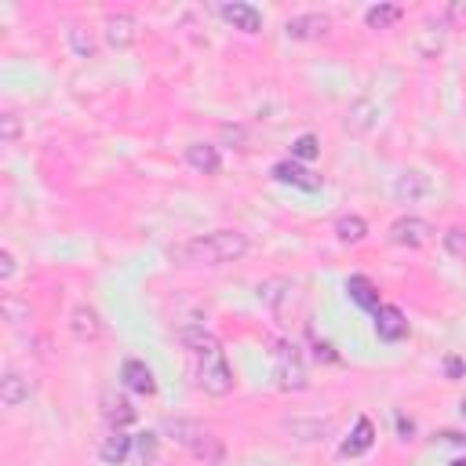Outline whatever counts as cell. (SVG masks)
I'll use <instances>...</instances> for the list:
<instances>
[{
  "label": "cell",
  "instance_id": "1",
  "mask_svg": "<svg viewBox=\"0 0 466 466\" xmlns=\"http://www.w3.org/2000/svg\"><path fill=\"white\" fill-rule=\"evenodd\" d=\"M248 252H252L248 233H241V229H211V233H197V237H186V241H175L168 248V259L175 266H190V270H197V266L215 270V266L241 263Z\"/></svg>",
  "mask_w": 466,
  "mask_h": 466
},
{
  "label": "cell",
  "instance_id": "2",
  "mask_svg": "<svg viewBox=\"0 0 466 466\" xmlns=\"http://www.w3.org/2000/svg\"><path fill=\"white\" fill-rule=\"evenodd\" d=\"M179 339H183V346L190 350V354L197 358V386L204 393H211V397L233 393V383H237V379H233V368L226 361L222 342L208 328H183Z\"/></svg>",
  "mask_w": 466,
  "mask_h": 466
},
{
  "label": "cell",
  "instance_id": "3",
  "mask_svg": "<svg viewBox=\"0 0 466 466\" xmlns=\"http://www.w3.org/2000/svg\"><path fill=\"white\" fill-rule=\"evenodd\" d=\"M164 434H168L175 444H183L186 452H194V455L204 462V466H219V462H222V455H226L222 441H219L211 430H204L201 423L168 419V423H164Z\"/></svg>",
  "mask_w": 466,
  "mask_h": 466
},
{
  "label": "cell",
  "instance_id": "4",
  "mask_svg": "<svg viewBox=\"0 0 466 466\" xmlns=\"http://www.w3.org/2000/svg\"><path fill=\"white\" fill-rule=\"evenodd\" d=\"M273 375L280 390H306V365L299 358V350L291 342H277L273 346Z\"/></svg>",
  "mask_w": 466,
  "mask_h": 466
},
{
  "label": "cell",
  "instance_id": "5",
  "mask_svg": "<svg viewBox=\"0 0 466 466\" xmlns=\"http://www.w3.org/2000/svg\"><path fill=\"white\" fill-rule=\"evenodd\" d=\"M386 237H390V245H397V248H423V245H430V237H434V226H430L427 219H419V215H401V219L390 222Z\"/></svg>",
  "mask_w": 466,
  "mask_h": 466
},
{
  "label": "cell",
  "instance_id": "6",
  "mask_svg": "<svg viewBox=\"0 0 466 466\" xmlns=\"http://www.w3.org/2000/svg\"><path fill=\"white\" fill-rule=\"evenodd\" d=\"M328 30H332V19L321 15V12L291 15V19L284 22V33H288L291 40H321V37H328Z\"/></svg>",
  "mask_w": 466,
  "mask_h": 466
},
{
  "label": "cell",
  "instance_id": "7",
  "mask_svg": "<svg viewBox=\"0 0 466 466\" xmlns=\"http://www.w3.org/2000/svg\"><path fill=\"white\" fill-rule=\"evenodd\" d=\"M270 175H273L277 183L299 186V190H306V194H317V190L324 186V183H321V175H314L310 168H303V164H296V160H277Z\"/></svg>",
  "mask_w": 466,
  "mask_h": 466
},
{
  "label": "cell",
  "instance_id": "8",
  "mask_svg": "<svg viewBox=\"0 0 466 466\" xmlns=\"http://www.w3.org/2000/svg\"><path fill=\"white\" fill-rule=\"evenodd\" d=\"M102 33H106V44H109V47H121V51H125V47H132V44L139 40V22L121 12V15H109V19H106V30H102Z\"/></svg>",
  "mask_w": 466,
  "mask_h": 466
},
{
  "label": "cell",
  "instance_id": "9",
  "mask_svg": "<svg viewBox=\"0 0 466 466\" xmlns=\"http://www.w3.org/2000/svg\"><path fill=\"white\" fill-rule=\"evenodd\" d=\"M219 15H222L233 30H241V33H259V30H263V15H259V8L241 4V0H233V4H222Z\"/></svg>",
  "mask_w": 466,
  "mask_h": 466
},
{
  "label": "cell",
  "instance_id": "10",
  "mask_svg": "<svg viewBox=\"0 0 466 466\" xmlns=\"http://www.w3.org/2000/svg\"><path fill=\"white\" fill-rule=\"evenodd\" d=\"M375 335L383 342H401L408 335V317L397 306H379L375 310Z\"/></svg>",
  "mask_w": 466,
  "mask_h": 466
},
{
  "label": "cell",
  "instance_id": "11",
  "mask_svg": "<svg viewBox=\"0 0 466 466\" xmlns=\"http://www.w3.org/2000/svg\"><path fill=\"white\" fill-rule=\"evenodd\" d=\"M372 444H375V427H372L368 416H361V419L354 423V434H350V437L339 444V455H342V459H354V455H365Z\"/></svg>",
  "mask_w": 466,
  "mask_h": 466
},
{
  "label": "cell",
  "instance_id": "12",
  "mask_svg": "<svg viewBox=\"0 0 466 466\" xmlns=\"http://www.w3.org/2000/svg\"><path fill=\"white\" fill-rule=\"evenodd\" d=\"M346 296L354 299L361 310H372V314L383 306V303H379V288H375V280L365 277V273H354V277L346 280Z\"/></svg>",
  "mask_w": 466,
  "mask_h": 466
},
{
  "label": "cell",
  "instance_id": "13",
  "mask_svg": "<svg viewBox=\"0 0 466 466\" xmlns=\"http://www.w3.org/2000/svg\"><path fill=\"white\" fill-rule=\"evenodd\" d=\"M121 379H125V386H128L132 393H142V397L157 393V379H153V372H150L142 361H135V358H128V361H125Z\"/></svg>",
  "mask_w": 466,
  "mask_h": 466
},
{
  "label": "cell",
  "instance_id": "14",
  "mask_svg": "<svg viewBox=\"0 0 466 466\" xmlns=\"http://www.w3.org/2000/svg\"><path fill=\"white\" fill-rule=\"evenodd\" d=\"M102 416L109 419L113 430H125L128 423H135V408H132V401L121 397V393H106V397H102Z\"/></svg>",
  "mask_w": 466,
  "mask_h": 466
},
{
  "label": "cell",
  "instance_id": "15",
  "mask_svg": "<svg viewBox=\"0 0 466 466\" xmlns=\"http://www.w3.org/2000/svg\"><path fill=\"white\" fill-rule=\"evenodd\" d=\"M186 164H190L194 171H201V175H219L222 157H219L215 146H208V142H194V146H186Z\"/></svg>",
  "mask_w": 466,
  "mask_h": 466
},
{
  "label": "cell",
  "instance_id": "16",
  "mask_svg": "<svg viewBox=\"0 0 466 466\" xmlns=\"http://www.w3.org/2000/svg\"><path fill=\"white\" fill-rule=\"evenodd\" d=\"M70 332H73L81 342H91V339L102 335V321H99V314H95L91 306H77V310L70 314Z\"/></svg>",
  "mask_w": 466,
  "mask_h": 466
},
{
  "label": "cell",
  "instance_id": "17",
  "mask_svg": "<svg viewBox=\"0 0 466 466\" xmlns=\"http://www.w3.org/2000/svg\"><path fill=\"white\" fill-rule=\"evenodd\" d=\"M30 390L33 383L19 372H8L4 379H0V404H8V408H19L22 401H30Z\"/></svg>",
  "mask_w": 466,
  "mask_h": 466
},
{
  "label": "cell",
  "instance_id": "18",
  "mask_svg": "<svg viewBox=\"0 0 466 466\" xmlns=\"http://www.w3.org/2000/svg\"><path fill=\"white\" fill-rule=\"evenodd\" d=\"M427 190H430V183H427V175H419V171H404L401 179L393 183V194H397L401 204H416Z\"/></svg>",
  "mask_w": 466,
  "mask_h": 466
},
{
  "label": "cell",
  "instance_id": "19",
  "mask_svg": "<svg viewBox=\"0 0 466 466\" xmlns=\"http://www.w3.org/2000/svg\"><path fill=\"white\" fill-rule=\"evenodd\" d=\"M335 237L342 245H361L368 237V222L361 215H339L335 219Z\"/></svg>",
  "mask_w": 466,
  "mask_h": 466
},
{
  "label": "cell",
  "instance_id": "20",
  "mask_svg": "<svg viewBox=\"0 0 466 466\" xmlns=\"http://www.w3.org/2000/svg\"><path fill=\"white\" fill-rule=\"evenodd\" d=\"M132 441H135V437H128L125 430H113V434L102 441V448H99L102 462H125L128 452H132Z\"/></svg>",
  "mask_w": 466,
  "mask_h": 466
},
{
  "label": "cell",
  "instance_id": "21",
  "mask_svg": "<svg viewBox=\"0 0 466 466\" xmlns=\"http://www.w3.org/2000/svg\"><path fill=\"white\" fill-rule=\"evenodd\" d=\"M365 22L368 30H390L393 22H401V8L397 4H375L365 12Z\"/></svg>",
  "mask_w": 466,
  "mask_h": 466
},
{
  "label": "cell",
  "instance_id": "22",
  "mask_svg": "<svg viewBox=\"0 0 466 466\" xmlns=\"http://www.w3.org/2000/svg\"><path fill=\"white\" fill-rule=\"evenodd\" d=\"M317 153H321L317 135H299L296 142H291V157H299V160H314Z\"/></svg>",
  "mask_w": 466,
  "mask_h": 466
},
{
  "label": "cell",
  "instance_id": "23",
  "mask_svg": "<svg viewBox=\"0 0 466 466\" xmlns=\"http://www.w3.org/2000/svg\"><path fill=\"white\" fill-rule=\"evenodd\" d=\"M70 44H73V51H77L81 58H91V55H95V40L84 37V26H70Z\"/></svg>",
  "mask_w": 466,
  "mask_h": 466
},
{
  "label": "cell",
  "instance_id": "24",
  "mask_svg": "<svg viewBox=\"0 0 466 466\" xmlns=\"http://www.w3.org/2000/svg\"><path fill=\"white\" fill-rule=\"evenodd\" d=\"M0 139H4V146H12V142L19 139V116H15V113L0 116Z\"/></svg>",
  "mask_w": 466,
  "mask_h": 466
},
{
  "label": "cell",
  "instance_id": "25",
  "mask_svg": "<svg viewBox=\"0 0 466 466\" xmlns=\"http://www.w3.org/2000/svg\"><path fill=\"white\" fill-rule=\"evenodd\" d=\"M135 444H139V459H142V466H150L153 455H157V437H153V434H139Z\"/></svg>",
  "mask_w": 466,
  "mask_h": 466
},
{
  "label": "cell",
  "instance_id": "26",
  "mask_svg": "<svg viewBox=\"0 0 466 466\" xmlns=\"http://www.w3.org/2000/svg\"><path fill=\"white\" fill-rule=\"evenodd\" d=\"M12 273H15V255L4 248L0 252V280H12Z\"/></svg>",
  "mask_w": 466,
  "mask_h": 466
},
{
  "label": "cell",
  "instance_id": "27",
  "mask_svg": "<svg viewBox=\"0 0 466 466\" xmlns=\"http://www.w3.org/2000/svg\"><path fill=\"white\" fill-rule=\"evenodd\" d=\"M448 248H452L455 255L466 252V245H462V229H448Z\"/></svg>",
  "mask_w": 466,
  "mask_h": 466
},
{
  "label": "cell",
  "instance_id": "28",
  "mask_svg": "<svg viewBox=\"0 0 466 466\" xmlns=\"http://www.w3.org/2000/svg\"><path fill=\"white\" fill-rule=\"evenodd\" d=\"M314 354H317V361H321V358H324V361H332V365L339 361V354H335V350H332L328 342H317V350H314Z\"/></svg>",
  "mask_w": 466,
  "mask_h": 466
},
{
  "label": "cell",
  "instance_id": "29",
  "mask_svg": "<svg viewBox=\"0 0 466 466\" xmlns=\"http://www.w3.org/2000/svg\"><path fill=\"white\" fill-rule=\"evenodd\" d=\"M444 372H448L452 379H459V375H462V361H459V358H448V361H444Z\"/></svg>",
  "mask_w": 466,
  "mask_h": 466
},
{
  "label": "cell",
  "instance_id": "30",
  "mask_svg": "<svg viewBox=\"0 0 466 466\" xmlns=\"http://www.w3.org/2000/svg\"><path fill=\"white\" fill-rule=\"evenodd\" d=\"M452 466H466V455H462V459H452Z\"/></svg>",
  "mask_w": 466,
  "mask_h": 466
},
{
  "label": "cell",
  "instance_id": "31",
  "mask_svg": "<svg viewBox=\"0 0 466 466\" xmlns=\"http://www.w3.org/2000/svg\"><path fill=\"white\" fill-rule=\"evenodd\" d=\"M462 416H466V397H462Z\"/></svg>",
  "mask_w": 466,
  "mask_h": 466
}]
</instances>
